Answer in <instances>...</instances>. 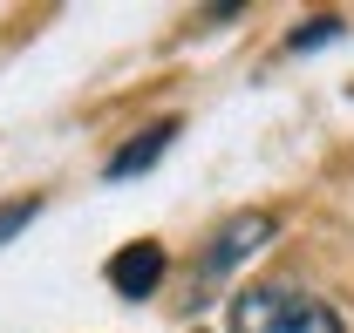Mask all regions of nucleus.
Instances as JSON below:
<instances>
[{"label":"nucleus","instance_id":"obj_1","mask_svg":"<svg viewBox=\"0 0 354 333\" xmlns=\"http://www.w3.org/2000/svg\"><path fill=\"white\" fill-rule=\"evenodd\" d=\"M232 333H341V313L300 286H245L232 299Z\"/></svg>","mask_w":354,"mask_h":333},{"label":"nucleus","instance_id":"obj_2","mask_svg":"<svg viewBox=\"0 0 354 333\" xmlns=\"http://www.w3.org/2000/svg\"><path fill=\"white\" fill-rule=\"evenodd\" d=\"M266 238H272V211H239V218H225L218 231H212V251L198 258V286H218L225 272H232L239 258H252Z\"/></svg>","mask_w":354,"mask_h":333},{"label":"nucleus","instance_id":"obj_3","mask_svg":"<svg viewBox=\"0 0 354 333\" xmlns=\"http://www.w3.org/2000/svg\"><path fill=\"white\" fill-rule=\"evenodd\" d=\"M157 279H164V245H150V238H136V245H123L109 258V286L123 299H150Z\"/></svg>","mask_w":354,"mask_h":333},{"label":"nucleus","instance_id":"obj_4","mask_svg":"<svg viewBox=\"0 0 354 333\" xmlns=\"http://www.w3.org/2000/svg\"><path fill=\"white\" fill-rule=\"evenodd\" d=\"M171 136H177V123H150L136 143H123V150L109 157V170H102V177H136V170H150L164 150H171Z\"/></svg>","mask_w":354,"mask_h":333},{"label":"nucleus","instance_id":"obj_5","mask_svg":"<svg viewBox=\"0 0 354 333\" xmlns=\"http://www.w3.org/2000/svg\"><path fill=\"white\" fill-rule=\"evenodd\" d=\"M334 35H341V21H334V14H320V21H307V28H293L286 48L300 55V48H320V41H334Z\"/></svg>","mask_w":354,"mask_h":333},{"label":"nucleus","instance_id":"obj_6","mask_svg":"<svg viewBox=\"0 0 354 333\" xmlns=\"http://www.w3.org/2000/svg\"><path fill=\"white\" fill-rule=\"evenodd\" d=\"M35 211H41L35 198H21V204H7V211H0V245H7V238H14V231H21V225H28Z\"/></svg>","mask_w":354,"mask_h":333}]
</instances>
